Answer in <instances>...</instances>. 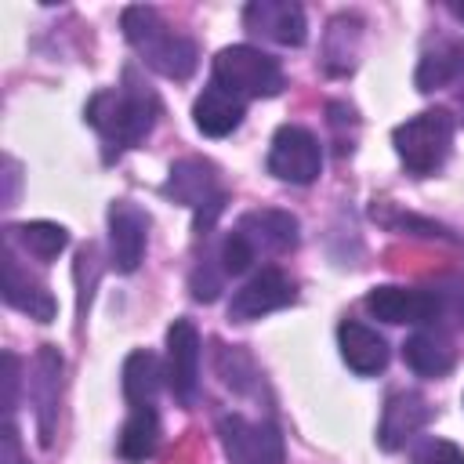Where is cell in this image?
Wrapping results in <instances>:
<instances>
[{
	"mask_svg": "<svg viewBox=\"0 0 464 464\" xmlns=\"http://www.w3.org/2000/svg\"><path fill=\"white\" fill-rule=\"evenodd\" d=\"M18 384H22V359L14 352H4V417L14 420L18 410Z\"/></svg>",
	"mask_w": 464,
	"mask_h": 464,
	"instance_id": "29",
	"label": "cell"
},
{
	"mask_svg": "<svg viewBox=\"0 0 464 464\" xmlns=\"http://www.w3.org/2000/svg\"><path fill=\"white\" fill-rule=\"evenodd\" d=\"M236 232L254 246L257 257H276V254H290L301 239V225L290 210H276V207H261V210H246L236 221Z\"/></svg>",
	"mask_w": 464,
	"mask_h": 464,
	"instance_id": "15",
	"label": "cell"
},
{
	"mask_svg": "<svg viewBox=\"0 0 464 464\" xmlns=\"http://www.w3.org/2000/svg\"><path fill=\"white\" fill-rule=\"evenodd\" d=\"M218 439L228 464H283V431L272 420H250L243 413L218 417Z\"/></svg>",
	"mask_w": 464,
	"mask_h": 464,
	"instance_id": "7",
	"label": "cell"
},
{
	"mask_svg": "<svg viewBox=\"0 0 464 464\" xmlns=\"http://www.w3.org/2000/svg\"><path fill=\"white\" fill-rule=\"evenodd\" d=\"M402 362L417 377H446L453 370V362H457L453 337L442 326H417L402 341Z\"/></svg>",
	"mask_w": 464,
	"mask_h": 464,
	"instance_id": "18",
	"label": "cell"
},
{
	"mask_svg": "<svg viewBox=\"0 0 464 464\" xmlns=\"http://www.w3.org/2000/svg\"><path fill=\"white\" fill-rule=\"evenodd\" d=\"M246 33L272 40L279 47H301L308 40V18L304 7L294 0H250L243 7Z\"/></svg>",
	"mask_w": 464,
	"mask_h": 464,
	"instance_id": "13",
	"label": "cell"
},
{
	"mask_svg": "<svg viewBox=\"0 0 464 464\" xmlns=\"http://www.w3.org/2000/svg\"><path fill=\"white\" fill-rule=\"evenodd\" d=\"M268 174L279 178V181H290V185H312L323 170V145L319 138L301 127V123H283L276 134H272V145H268V160H265Z\"/></svg>",
	"mask_w": 464,
	"mask_h": 464,
	"instance_id": "8",
	"label": "cell"
},
{
	"mask_svg": "<svg viewBox=\"0 0 464 464\" xmlns=\"http://www.w3.org/2000/svg\"><path fill=\"white\" fill-rule=\"evenodd\" d=\"M163 196L192 210L199 236H207L228 207V188L221 185L218 167L210 160H199V156H185V160L170 163L167 181H163Z\"/></svg>",
	"mask_w": 464,
	"mask_h": 464,
	"instance_id": "5",
	"label": "cell"
},
{
	"mask_svg": "<svg viewBox=\"0 0 464 464\" xmlns=\"http://www.w3.org/2000/svg\"><path fill=\"white\" fill-rule=\"evenodd\" d=\"M160 112V94L145 83V76L134 65H127L116 87H102L91 94L83 120L102 138V160L116 163L127 149H138L152 134Z\"/></svg>",
	"mask_w": 464,
	"mask_h": 464,
	"instance_id": "1",
	"label": "cell"
},
{
	"mask_svg": "<svg viewBox=\"0 0 464 464\" xmlns=\"http://www.w3.org/2000/svg\"><path fill=\"white\" fill-rule=\"evenodd\" d=\"M464 80V40H439L431 44L420 62H417V72H413V83L420 94H431V91H442L450 83H460Z\"/></svg>",
	"mask_w": 464,
	"mask_h": 464,
	"instance_id": "20",
	"label": "cell"
},
{
	"mask_svg": "<svg viewBox=\"0 0 464 464\" xmlns=\"http://www.w3.org/2000/svg\"><path fill=\"white\" fill-rule=\"evenodd\" d=\"M120 29H123L127 44L134 47V54L141 58V65H149L152 72H160L167 80H188L196 72V65H199L196 40L178 33L156 7H149V4L123 7Z\"/></svg>",
	"mask_w": 464,
	"mask_h": 464,
	"instance_id": "2",
	"label": "cell"
},
{
	"mask_svg": "<svg viewBox=\"0 0 464 464\" xmlns=\"http://www.w3.org/2000/svg\"><path fill=\"white\" fill-rule=\"evenodd\" d=\"M214 254H218V265H221V272H225V276H243V272L257 261L254 246H250L236 228H232V232H225V239L218 243V250H214Z\"/></svg>",
	"mask_w": 464,
	"mask_h": 464,
	"instance_id": "26",
	"label": "cell"
},
{
	"mask_svg": "<svg viewBox=\"0 0 464 464\" xmlns=\"http://www.w3.org/2000/svg\"><path fill=\"white\" fill-rule=\"evenodd\" d=\"M156 446H160V413H156V402L130 406V417L123 420L120 439H116V453L127 464H145L156 453Z\"/></svg>",
	"mask_w": 464,
	"mask_h": 464,
	"instance_id": "21",
	"label": "cell"
},
{
	"mask_svg": "<svg viewBox=\"0 0 464 464\" xmlns=\"http://www.w3.org/2000/svg\"><path fill=\"white\" fill-rule=\"evenodd\" d=\"M359 40H362V18L359 14H337L323 36V69L330 76L352 72L355 54H359Z\"/></svg>",
	"mask_w": 464,
	"mask_h": 464,
	"instance_id": "22",
	"label": "cell"
},
{
	"mask_svg": "<svg viewBox=\"0 0 464 464\" xmlns=\"http://www.w3.org/2000/svg\"><path fill=\"white\" fill-rule=\"evenodd\" d=\"M453 134L457 120L450 109H424L392 130V145L413 178H431L446 167L453 152Z\"/></svg>",
	"mask_w": 464,
	"mask_h": 464,
	"instance_id": "4",
	"label": "cell"
},
{
	"mask_svg": "<svg viewBox=\"0 0 464 464\" xmlns=\"http://www.w3.org/2000/svg\"><path fill=\"white\" fill-rule=\"evenodd\" d=\"M431 413H435V410H431V402H428L420 392H413V388H406V392H392V395L384 399V410H381L377 446L388 450V453L402 450L413 435H420V431L428 428Z\"/></svg>",
	"mask_w": 464,
	"mask_h": 464,
	"instance_id": "14",
	"label": "cell"
},
{
	"mask_svg": "<svg viewBox=\"0 0 464 464\" xmlns=\"http://www.w3.org/2000/svg\"><path fill=\"white\" fill-rule=\"evenodd\" d=\"M4 239L7 243H14V246H22L29 257H36V261H54L65 246H69V232L62 228V225H54V221H25V225H7L4 228Z\"/></svg>",
	"mask_w": 464,
	"mask_h": 464,
	"instance_id": "24",
	"label": "cell"
},
{
	"mask_svg": "<svg viewBox=\"0 0 464 464\" xmlns=\"http://www.w3.org/2000/svg\"><path fill=\"white\" fill-rule=\"evenodd\" d=\"M294 301H297L294 279H290L283 268L268 265V268L254 272V276L232 294V301H228V319H232V323H254V319H261V315H268V312H279V308H286V304H294Z\"/></svg>",
	"mask_w": 464,
	"mask_h": 464,
	"instance_id": "9",
	"label": "cell"
},
{
	"mask_svg": "<svg viewBox=\"0 0 464 464\" xmlns=\"http://www.w3.org/2000/svg\"><path fill=\"white\" fill-rule=\"evenodd\" d=\"M199 330L192 319H174L167 326V388L178 402H196L199 392Z\"/></svg>",
	"mask_w": 464,
	"mask_h": 464,
	"instance_id": "12",
	"label": "cell"
},
{
	"mask_svg": "<svg viewBox=\"0 0 464 464\" xmlns=\"http://www.w3.org/2000/svg\"><path fill=\"white\" fill-rule=\"evenodd\" d=\"M149 214L130 199L109 203V265L123 276L138 272L149 246Z\"/></svg>",
	"mask_w": 464,
	"mask_h": 464,
	"instance_id": "11",
	"label": "cell"
},
{
	"mask_svg": "<svg viewBox=\"0 0 464 464\" xmlns=\"http://www.w3.org/2000/svg\"><path fill=\"white\" fill-rule=\"evenodd\" d=\"M246 116V102L228 94L218 83H207L199 91V98L192 102V123L199 127V134L207 138H228Z\"/></svg>",
	"mask_w": 464,
	"mask_h": 464,
	"instance_id": "19",
	"label": "cell"
},
{
	"mask_svg": "<svg viewBox=\"0 0 464 464\" xmlns=\"http://www.w3.org/2000/svg\"><path fill=\"white\" fill-rule=\"evenodd\" d=\"M0 294H4V301L11 308H18L22 315H29L36 323H51L54 312H58L51 290L18 265V254H14V246L7 239H4V283H0Z\"/></svg>",
	"mask_w": 464,
	"mask_h": 464,
	"instance_id": "16",
	"label": "cell"
},
{
	"mask_svg": "<svg viewBox=\"0 0 464 464\" xmlns=\"http://www.w3.org/2000/svg\"><path fill=\"white\" fill-rule=\"evenodd\" d=\"M163 384H167V370L160 366V359L149 348H138L123 359V399L130 406L156 402Z\"/></svg>",
	"mask_w": 464,
	"mask_h": 464,
	"instance_id": "23",
	"label": "cell"
},
{
	"mask_svg": "<svg viewBox=\"0 0 464 464\" xmlns=\"http://www.w3.org/2000/svg\"><path fill=\"white\" fill-rule=\"evenodd\" d=\"M413 464H464V450L450 439H424L413 453Z\"/></svg>",
	"mask_w": 464,
	"mask_h": 464,
	"instance_id": "28",
	"label": "cell"
},
{
	"mask_svg": "<svg viewBox=\"0 0 464 464\" xmlns=\"http://www.w3.org/2000/svg\"><path fill=\"white\" fill-rule=\"evenodd\" d=\"M214 370H218V377H221V384H228L232 392H239V395H250V392H257V384H261V370L254 366V359L243 352V348H228V344H221V341H214Z\"/></svg>",
	"mask_w": 464,
	"mask_h": 464,
	"instance_id": "25",
	"label": "cell"
},
{
	"mask_svg": "<svg viewBox=\"0 0 464 464\" xmlns=\"http://www.w3.org/2000/svg\"><path fill=\"white\" fill-rule=\"evenodd\" d=\"M210 83L250 102V98H276L286 87V76H283V65L272 54H265L261 47L232 44V47H221L214 54Z\"/></svg>",
	"mask_w": 464,
	"mask_h": 464,
	"instance_id": "6",
	"label": "cell"
},
{
	"mask_svg": "<svg viewBox=\"0 0 464 464\" xmlns=\"http://www.w3.org/2000/svg\"><path fill=\"white\" fill-rule=\"evenodd\" d=\"M446 11H450L457 22H464V4H460V0H450V4H446Z\"/></svg>",
	"mask_w": 464,
	"mask_h": 464,
	"instance_id": "31",
	"label": "cell"
},
{
	"mask_svg": "<svg viewBox=\"0 0 464 464\" xmlns=\"http://www.w3.org/2000/svg\"><path fill=\"white\" fill-rule=\"evenodd\" d=\"M225 279H228V276L221 272L218 254H214V257H199V265H196V268H192V276H188V290H192V297H196V301L210 304V301L221 294Z\"/></svg>",
	"mask_w": 464,
	"mask_h": 464,
	"instance_id": "27",
	"label": "cell"
},
{
	"mask_svg": "<svg viewBox=\"0 0 464 464\" xmlns=\"http://www.w3.org/2000/svg\"><path fill=\"white\" fill-rule=\"evenodd\" d=\"M362 308L392 326H464V286H373Z\"/></svg>",
	"mask_w": 464,
	"mask_h": 464,
	"instance_id": "3",
	"label": "cell"
},
{
	"mask_svg": "<svg viewBox=\"0 0 464 464\" xmlns=\"http://www.w3.org/2000/svg\"><path fill=\"white\" fill-rule=\"evenodd\" d=\"M0 464H29L25 453H22V435H18V424L14 420H4V453H0Z\"/></svg>",
	"mask_w": 464,
	"mask_h": 464,
	"instance_id": "30",
	"label": "cell"
},
{
	"mask_svg": "<svg viewBox=\"0 0 464 464\" xmlns=\"http://www.w3.org/2000/svg\"><path fill=\"white\" fill-rule=\"evenodd\" d=\"M62 352L54 344H40V352L33 355L29 366V406L36 410V431H40V446L54 442V428H58V399H62Z\"/></svg>",
	"mask_w": 464,
	"mask_h": 464,
	"instance_id": "10",
	"label": "cell"
},
{
	"mask_svg": "<svg viewBox=\"0 0 464 464\" xmlns=\"http://www.w3.org/2000/svg\"><path fill=\"white\" fill-rule=\"evenodd\" d=\"M337 348H341V359L348 362V370L359 373V377L381 373L388 366V359H392L388 341L373 326H366L359 319H341V326H337Z\"/></svg>",
	"mask_w": 464,
	"mask_h": 464,
	"instance_id": "17",
	"label": "cell"
}]
</instances>
